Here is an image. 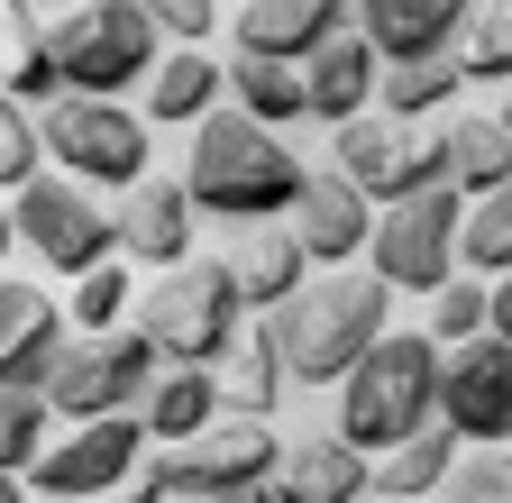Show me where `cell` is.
Returning <instances> with one entry per match:
<instances>
[{
    "label": "cell",
    "mask_w": 512,
    "mask_h": 503,
    "mask_svg": "<svg viewBox=\"0 0 512 503\" xmlns=\"http://www.w3.org/2000/svg\"><path fill=\"white\" fill-rule=\"evenodd\" d=\"M302 156L284 147V129H256L238 110H211L183 147V193L202 220H238V229H266L302 202Z\"/></svg>",
    "instance_id": "1"
},
{
    "label": "cell",
    "mask_w": 512,
    "mask_h": 503,
    "mask_svg": "<svg viewBox=\"0 0 512 503\" xmlns=\"http://www.w3.org/2000/svg\"><path fill=\"white\" fill-rule=\"evenodd\" d=\"M384 321H394V293H384L366 266H339V275H311L266 321V339H275L293 385H348V366L384 339Z\"/></svg>",
    "instance_id": "2"
},
{
    "label": "cell",
    "mask_w": 512,
    "mask_h": 503,
    "mask_svg": "<svg viewBox=\"0 0 512 503\" xmlns=\"http://www.w3.org/2000/svg\"><path fill=\"white\" fill-rule=\"evenodd\" d=\"M439 357L448 348H430V330H384L357 366H348V385H339V439L357 458H384V449H403L412 430H430L439 421Z\"/></svg>",
    "instance_id": "3"
},
{
    "label": "cell",
    "mask_w": 512,
    "mask_h": 503,
    "mask_svg": "<svg viewBox=\"0 0 512 503\" xmlns=\"http://www.w3.org/2000/svg\"><path fill=\"white\" fill-rule=\"evenodd\" d=\"M238 275L220 257H183L174 275L138 284V339L156 348V366H220L238 348Z\"/></svg>",
    "instance_id": "4"
},
{
    "label": "cell",
    "mask_w": 512,
    "mask_h": 503,
    "mask_svg": "<svg viewBox=\"0 0 512 503\" xmlns=\"http://www.w3.org/2000/svg\"><path fill=\"white\" fill-rule=\"evenodd\" d=\"M46 55H55L64 92H83V101H119L128 83L147 92L165 37H156V19H147V0H83V10H64V19L46 28Z\"/></svg>",
    "instance_id": "5"
},
{
    "label": "cell",
    "mask_w": 512,
    "mask_h": 503,
    "mask_svg": "<svg viewBox=\"0 0 512 503\" xmlns=\"http://www.w3.org/2000/svg\"><path fill=\"white\" fill-rule=\"evenodd\" d=\"M46 156L64 183H83V193H138L147 183V110H128V101H83V92H64L46 119Z\"/></svg>",
    "instance_id": "6"
},
{
    "label": "cell",
    "mask_w": 512,
    "mask_h": 503,
    "mask_svg": "<svg viewBox=\"0 0 512 503\" xmlns=\"http://www.w3.org/2000/svg\"><path fill=\"white\" fill-rule=\"evenodd\" d=\"M10 229H19V247L37 266L74 275V284L119 257V211L101 193H83V183H64V174H37L28 193H10Z\"/></svg>",
    "instance_id": "7"
},
{
    "label": "cell",
    "mask_w": 512,
    "mask_h": 503,
    "mask_svg": "<svg viewBox=\"0 0 512 503\" xmlns=\"http://www.w3.org/2000/svg\"><path fill=\"white\" fill-rule=\"evenodd\" d=\"M165 467H174V494H192V503H275L284 430H275V421H238V412H220L202 439L165 449Z\"/></svg>",
    "instance_id": "8"
},
{
    "label": "cell",
    "mask_w": 512,
    "mask_h": 503,
    "mask_svg": "<svg viewBox=\"0 0 512 503\" xmlns=\"http://www.w3.org/2000/svg\"><path fill=\"white\" fill-rule=\"evenodd\" d=\"M458 229H467V202L448 193H412L394 211H375V238H366V275L384 293H439L458 275Z\"/></svg>",
    "instance_id": "9"
},
{
    "label": "cell",
    "mask_w": 512,
    "mask_h": 503,
    "mask_svg": "<svg viewBox=\"0 0 512 503\" xmlns=\"http://www.w3.org/2000/svg\"><path fill=\"white\" fill-rule=\"evenodd\" d=\"M330 147H339V174L357 183L375 211H394V202L439 193V183H448V138L439 129H403V119H384V110L348 119Z\"/></svg>",
    "instance_id": "10"
},
{
    "label": "cell",
    "mask_w": 512,
    "mask_h": 503,
    "mask_svg": "<svg viewBox=\"0 0 512 503\" xmlns=\"http://www.w3.org/2000/svg\"><path fill=\"white\" fill-rule=\"evenodd\" d=\"M156 385V348L138 330H110V339H74L46 375V412L55 421H110V412H138Z\"/></svg>",
    "instance_id": "11"
},
{
    "label": "cell",
    "mask_w": 512,
    "mask_h": 503,
    "mask_svg": "<svg viewBox=\"0 0 512 503\" xmlns=\"http://www.w3.org/2000/svg\"><path fill=\"white\" fill-rule=\"evenodd\" d=\"M147 458V421L138 412H110V421H74L46 439V458L28 467V485L46 503H92V494H119Z\"/></svg>",
    "instance_id": "12"
},
{
    "label": "cell",
    "mask_w": 512,
    "mask_h": 503,
    "mask_svg": "<svg viewBox=\"0 0 512 503\" xmlns=\"http://www.w3.org/2000/svg\"><path fill=\"white\" fill-rule=\"evenodd\" d=\"M439 430L458 449H512V348L494 330L439 357Z\"/></svg>",
    "instance_id": "13"
},
{
    "label": "cell",
    "mask_w": 512,
    "mask_h": 503,
    "mask_svg": "<svg viewBox=\"0 0 512 503\" xmlns=\"http://www.w3.org/2000/svg\"><path fill=\"white\" fill-rule=\"evenodd\" d=\"M284 229H293V247L311 257V275H339V266L366 257V238H375V202L357 193L339 165H311V174H302V202L284 211Z\"/></svg>",
    "instance_id": "14"
},
{
    "label": "cell",
    "mask_w": 512,
    "mask_h": 503,
    "mask_svg": "<svg viewBox=\"0 0 512 503\" xmlns=\"http://www.w3.org/2000/svg\"><path fill=\"white\" fill-rule=\"evenodd\" d=\"M229 37L256 65H311L330 37H348V0H238Z\"/></svg>",
    "instance_id": "15"
},
{
    "label": "cell",
    "mask_w": 512,
    "mask_h": 503,
    "mask_svg": "<svg viewBox=\"0 0 512 503\" xmlns=\"http://www.w3.org/2000/svg\"><path fill=\"white\" fill-rule=\"evenodd\" d=\"M357 37L384 55V65H412V55H458L476 0H348Z\"/></svg>",
    "instance_id": "16"
},
{
    "label": "cell",
    "mask_w": 512,
    "mask_h": 503,
    "mask_svg": "<svg viewBox=\"0 0 512 503\" xmlns=\"http://www.w3.org/2000/svg\"><path fill=\"white\" fill-rule=\"evenodd\" d=\"M192 220H202V211H192L183 174H174V183L147 174L138 193L119 202V257H128V266H147V275H174V266L192 257Z\"/></svg>",
    "instance_id": "17"
},
{
    "label": "cell",
    "mask_w": 512,
    "mask_h": 503,
    "mask_svg": "<svg viewBox=\"0 0 512 503\" xmlns=\"http://www.w3.org/2000/svg\"><path fill=\"white\" fill-rule=\"evenodd\" d=\"M55 357H64V311L37 284H10V275H0V385L46 394Z\"/></svg>",
    "instance_id": "18"
},
{
    "label": "cell",
    "mask_w": 512,
    "mask_h": 503,
    "mask_svg": "<svg viewBox=\"0 0 512 503\" xmlns=\"http://www.w3.org/2000/svg\"><path fill=\"white\" fill-rule=\"evenodd\" d=\"M366 494H375V458H357L339 430H302V439H284L275 503H366Z\"/></svg>",
    "instance_id": "19"
},
{
    "label": "cell",
    "mask_w": 512,
    "mask_h": 503,
    "mask_svg": "<svg viewBox=\"0 0 512 503\" xmlns=\"http://www.w3.org/2000/svg\"><path fill=\"white\" fill-rule=\"evenodd\" d=\"M211 110H229V65L211 46H165L147 74V129H202Z\"/></svg>",
    "instance_id": "20"
},
{
    "label": "cell",
    "mask_w": 512,
    "mask_h": 503,
    "mask_svg": "<svg viewBox=\"0 0 512 503\" xmlns=\"http://www.w3.org/2000/svg\"><path fill=\"white\" fill-rule=\"evenodd\" d=\"M375 83H384V55L348 28V37H330L302 65V101H311V119H330V129H348V119H366L375 110Z\"/></svg>",
    "instance_id": "21"
},
{
    "label": "cell",
    "mask_w": 512,
    "mask_h": 503,
    "mask_svg": "<svg viewBox=\"0 0 512 503\" xmlns=\"http://www.w3.org/2000/svg\"><path fill=\"white\" fill-rule=\"evenodd\" d=\"M458 92H467V65H458V55H412V65H384L375 110L403 119V129H439V119H458Z\"/></svg>",
    "instance_id": "22"
},
{
    "label": "cell",
    "mask_w": 512,
    "mask_h": 503,
    "mask_svg": "<svg viewBox=\"0 0 512 503\" xmlns=\"http://www.w3.org/2000/svg\"><path fill=\"white\" fill-rule=\"evenodd\" d=\"M439 138H448V193L458 202H485L512 183V129L494 110H458V119H439Z\"/></svg>",
    "instance_id": "23"
},
{
    "label": "cell",
    "mask_w": 512,
    "mask_h": 503,
    "mask_svg": "<svg viewBox=\"0 0 512 503\" xmlns=\"http://www.w3.org/2000/svg\"><path fill=\"white\" fill-rule=\"evenodd\" d=\"M138 421H147V439H165V449L202 439L220 421V375L211 366H165L156 385H147V403H138Z\"/></svg>",
    "instance_id": "24"
},
{
    "label": "cell",
    "mask_w": 512,
    "mask_h": 503,
    "mask_svg": "<svg viewBox=\"0 0 512 503\" xmlns=\"http://www.w3.org/2000/svg\"><path fill=\"white\" fill-rule=\"evenodd\" d=\"M229 275H238V293H247L256 311H284V302L311 284V257L293 247V229H284V220H266V229H247V238H238Z\"/></svg>",
    "instance_id": "25"
},
{
    "label": "cell",
    "mask_w": 512,
    "mask_h": 503,
    "mask_svg": "<svg viewBox=\"0 0 512 503\" xmlns=\"http://www.w3.org/2000/svg\"><path fill=\"white\" fill-rule=\"evenodd\" d=\"M211 375H220V412H238V421H275V403H284V385H293L266 330H256V339H238Z\"/></svg>",
    "instance_id": "26"
},
{
    "label": "cell",
    "mask_w": 512,
    "mask_h": 503,
    "mask_svg": "<svg viewBox=\"0 0 512 503\" xmlns=\"http://www.w3.org/2000/svg\"><path fill=\"white\" fill-rule=\"evenodd\" d=\"M458 458H467V449H458V439H448V430L430 421V430H412V439H403V449H384V458H375V494H384V503H412V494H448Z\"/></svg>",
    "instance_id": "27"
},
{
    "label": "cell",
    "mask_w": 512,
    "mask_h": 503,
    "mask_svg": "<svg viewBox=\"0 0 512 503\" xmlns=\"http://www.w3.org/2000/svg\"><path fill=\"white\" fill-rule=\"evenodd\" d=\"M229 110L256 119V129H293V119H311L302 65H256V55H238V65H229Z\"/></svg>",
    "instance_id": "28"
},
{
    "label": "cell",
    "mask_w": 512,
    "mask_h": 503,
    "mask_svg": "<svg viewBox=\"0 0 512 503\" xmlns=\"http://www.w3.org/2000/svg\"><path fill=\"white\" fill-rule=\"evenodd\" d=\"M458 275H512V183L485 202H467V229H458Z\"/></svg>",
    "instance_id": "29"
},
{
    "label": "cell",
    "mask_w": 512,
    "mask_h": 503,
    "mask_svg": "<svg viewBox=\"0 0 512 503\" xmlns=\"http://www.w3.org/2000/svg\"><path fill=\"white\" fill-rule=\"evenodd\" d=\"M485 330H494V284L485 275H448L430 293V348H467Z\"/></svg>",
    "instance_id": "30"
},
{
    "label": "cell",
    "mask_w": 512,
    "mask_h": 503,
    "mask_svg": "<svg viewBox=\"0 0 512 503\" xmlns=\"http://www.w3.org/2000/svg\"><path fill=\"white\" fill-rule=\"evenodd\" d=\"M46 439H55V412H46V394L0 385V476H28V467L46 458Z\"/></svg>",
    "instance_id": "31"
},
{
    "label": "cell",
    "mask_w": 512,
    "mask_h": 503,
    "mask_svg": "<svg viewBox=\"0 0 512 503\" xmlns=\"http://www.w3.org/2000/svg\"><path fill=\"white\" fill-rule=\"evenodd\" d=\"M128 311H138V275H128V257H110V266H92V275L74 284V321H83V339L128 330Z\"/></svg>",
    "instance_id": "32"
},
{
    "label": "cell",
    "mask_w": 512,
    "mask_h": 503,
    "mask_svg": "<svg viewBox=\"0 0 512 503\" xmlns=\"http://www.w3.org/2000/svg\"><path fill=\"white\" fill-rule=\"evenodd\" d=\"M458 65H467V83H503L512 92V0H476V19L458 37Z\"/></svg>",
    "instance_id": "33"
},
{
    "label": "cell",
    "mask_w": 512,
    "mask_h": 503,
    "mask_svg": "<svg viewBox=\"0 0 512 503\" xmlns=\"http://www.w3.org/2000/svg\"><path fill=\"white\" fill-rule=\"evenodd\" d=\"M0 92H10L19 110H37V119L64 101V74H55V55H46V28H37V19H19V55L0 65Z\"/></svg>",
    "instance_id": "34"
},
{
    "label": "cell",
    "mask_w": 512,
    "mask_h": 503,
    "mask_svg": "<svg viewBox=\"0 0 512 503\" xmlns=\"http://www.w3.org/2000/svg\"><path fill=\"white\" fill-rule=\"evenodd\" d=\"M46 165V129H37V110H19L10 92H0V193H28Z\"/></svg>",
    "instance_id": "35"
},
{
    "label": "cell",
    "mask_w": 512,
    "mask_h": 503,
    "mask_svg": "<svg viewBox=\"0 0 512 503\" xmlns=\"http://www.w3.org/2000/svg\"><path fill=\"white\" fill-rule=\"evenodd\" d=\"M448 503H512V449H467L448 476Z\"/></svg>",
    "instance_id": "36"
},
{
    "label": "cell",
    "mask_w": 512,
    "mask_h": 503,
    "mask_svg": "<svg viewBox=\"0 0 512 503\" xmlns=\"http://www.w3.org/2000/svg\"><path fill=\"white\" fill-rule=\"evenodd\" d=\"M147 19H156V37H174V46H202V37L220 28V0H147Z\"/></svg>",
    "instance_id": "37"
},
{
    "label": "cell",
    "mask_w": 512,
    "mask_h": 503,
    "mask_svg": "<svg viewBox=\"0 0 512 503\" xmlns=\"http://www.w3.org/2000/svg\"><path fill=\"white\" fill-rule=\"evenodd\" d=\"M128 503H174V467H165V449L138 458V476H128Z\"/></svg>",
    "instance_id": "38"
},
{
    "label": "cell",
    "mask_w": 512,
    "mask_h": 503,
    "mask_svg": "<svg viewBox=\"0 0 512 503\" xmlns=\"http://www.w3.org/2000/svg\"><path fill=\"white\" fill-rule=\"evenodd\" d=\"M494 339L512 348V275H494Z\"/></svg>",
    "instance_id": "39"
},
{
    "label": "cell",
    "mask_w": 512,
    "mask_h": 503,
    "mask_svg": "<svg viewBox=\"0 0 512 503\" xmlns=\"http://www.w3.org/2000/svg\"><path fill=\"white\" fill-rule=\"evenodd\" d=\"M19 19H37V10H83V0H10Z\"/></svg>",
    "instance_id": "40"
},
{
    "label": "cell",
    "mask_w": 512,
    "mask_h": 503,
    "mask_svg": "<svg viewBox=\"0 0 512 503\" xmlns=\"http://www.w3.org/2000/svg\"><path fill=\"white\" fill-rule=\"evenodd\" d=\"M0 503H28V476H0Z\"/></svg>",
    "instance_id": "41"
},
{
    "label": "cell",
    "mask_w": 512,
    "mask_h": 503,
    "mask_svg": "<svg viewBox=\"0 0 512 503\" xmlns=\"http://www.w3.org/2000/svg\"><path fill=\"white\" fill-rule=\"evenodd\" d=\"M10 247H19V229H10V202H0V257H10Z\"/></svg>",
    "instance_id": "42"
},
{
    "label": "cell",
    "mask_w": 512,
    "mask_h": 503,
    "mask_svg": "<svg viewBox=\"0 0 512 503\" xmlns=\"http://www.w3.org/2000/svg\"><path fill=\"white\" fill-rule=\"evenodd\" d=\"M366 503H384V494H366ZM412 503H448V494H412Z\"/></svg>",
    "instance_id": "43"
},
{
    "label": "cell",
    "mask_w": 512,
    "mask_h": 503,
    "mask_svg": "<svg viewBox=\"0 0 512 503\" xmlns=\"http://www.w3.org/2000/svg\"><path fill=\"white\" fill-rule=\"evenodd\" d=\"M494 119H503V129H512V92H503V110H494Z\"/></svg>",
    "instance_id": "44"
}]
</instances>
